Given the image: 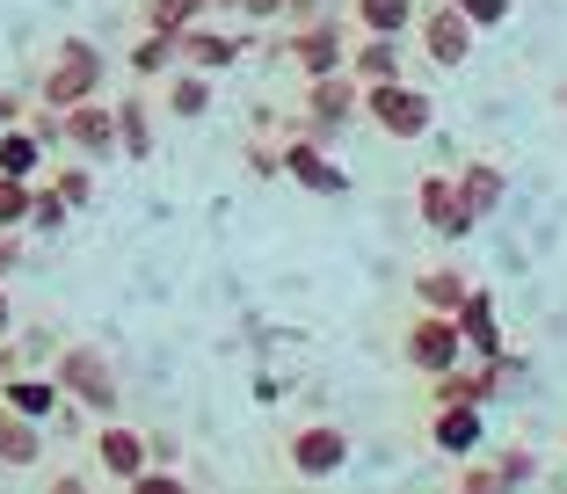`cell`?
I'll return each mask as SVG.
<instances>
[]
</instances>
